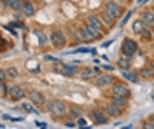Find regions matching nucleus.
Here are the masks:
<instances>
[{"instance_id":"1","label":"nucleus","mask_w":154,"mask_h":129,"mask_svg":"<svg viewBox=\"0 0 154 129\" xmlns=\"http://www.w3.org/2000/svg\"><path fill=\"white\" fill-rule=\"evenodd\" d=\"M46 112H49V115L53 117L54 120H60V119H65L68 115V105L61 99H51V101H46Z\"/></svg>"},{"instance_id":"2","label":"nucleus","mask_w":154,"mask_h":129,"mask_svg":"<svg viewBox=\"0 0 154 129\" xmlns=\"http://www.w3.org/2000/svg\"><path fill=\"white\" fill-rule=\"evenodd\" d=\"M84 23H86V26L91 30V33L95 35L96 39H102L107 33L105 25L102 23V19H100L98 14H88L86 18H84Z\"/></svg>"},{"instance_id":"3","label":"nucleus","mask_w":154,"mask_h":129,"mask_svg":"<svg viewBox=\"0 0 154 129\" xmlns=\"http://www.w3.org/2000/svg\"><path fill=\"white\" fill-rule=\"evenodd\" d=\"M49 44L54 47V49H63L65 45H67V35L63 33V30H53L49 33Z\"/></svg>"},{"instance_id":"4","label":"nucleus","mask_w":154,"mask_h":129,"mask_svg":"<svg viewBox=\"0 0 154 129\" xmlns=\"http://www.w3.org/2000/svg\"><path fill=\"white\" fill-rule=\"evenodd\" d=\"M105 12H109L116 21L121 19L123 18V12H125V5H121L119 2H116V0H107L105 2V7H103Z\"/></svg>"},{"instance_id":"5","label":"nucleus","mask_w":154,"mask_h":129,"mask_svg":"<svg viewBox=\"0 0 154 129\" xmlns=\"http://www.w3.org/2000/svg\"><path fill=\"white\" fill-rule=\"evenodd\" d=\"M77 70H79L77 63H58V66H53V72L61 73L63 77H74Z\"/></svg>"},{"instance_id":"6","label":"nucleus","mask_w":154,"mask_h":129,"mask_svg":"<svg viewBox=\"0 0 154 129\" xmlns=\"http://www.w3.org/2000/svg\"><path fill=\"white\" fill-rule=\"evenodd\" d=\"M110 92L114 96H125V98H131V89L128 87L126 82H121V80H116L110 87Z\"/></svg>"},{"instance_id":"7","label":"nucleus","mask_w":154,"mask_h":129,"mask_svg":"<svg viewBox=\"0 0 154 129\" xmlns=\"http://www.w3.org/2000/svg\"><path fill=\"white\" fill-rule=\"evenodd\" d=\"M137 51H138V44H137L133 39H126L125 37L123 44H121V54H123V56H130V58H133Z\"/></svg>"},{"instance_id":"8","label":"nucleus","mask_w":154,"mask_h":129,"mask_svg":"<svg viewBox=\"0 0 154 129\" xmlns=\"http://www.w3.org/2000/svg\"><path fill=\"white\" fill-rule=\"evenodd\" d=\"M93 82H95V86L98 89H109V87H112V84L116 82V79L110 73H100Z\"/></svg>"},{"instance_id":"9","label":"nucleus","mask_w":154,"mask_h":129,"mask_svg":"<svg viewBox=\"0 0 154 129\" xmlns=\"http://www.w3.org/2000/svg\"><path fill=\"white\" fill-rule=\"evenodd\" d=\"M102 108H103V112H105L110 119H117V117H121V115L126 112V108L117 107V105H116V103H112V101H107Z\"/></svg>"},{"instance_id":"10","label":"nucleus","mask_w":154,"mask_h":129,"mask_svg":"<svg viewBox=\"0 0 154 129\" xmlns=\"http://www.w3.org/2000/svg\"><path fill=\"white\" fill-rule=\"evenodd\" d=\"M89 117H91V120H93L95 124H98V126H105L107 122H109V119H110L105 112H103V108H93L89 112Z\"/></svg>"},{"instance_id":"11","label":"nucleus","mask_w":154,"mask_h":129,"mask_svg":"<svg viewBox=\"0 0 154 129\" xmlns=\"http://www.w3.org/2000/svg\"><path fill=\"white\" fill-rule=\"evenodd\" d=\"M25 96H26V91H25L23 86H11L9 87V96L7 98L11 101H21Z\"/></svg>"},{"instance_id":"12","label":"nucleus","mask_w":154,"mask_h":129,"mask_svg":"<svg viewBox=\"0 0 154 129\" xmlns=\"http://www.w3.org/2000/svg\"><path fill=\"white\" fill-rule=\"evenodd\" d=\"M77 30H79V33H81V39H82L84 44H91L93 40H96V37L91 33V30L86 26V23H84V25H79V26H77Z\"/></svg>"},{"instance_id":"13","label":"nucleus","mask_w":154,"mask_h":129,"mask_svg":"<svg viewBox=\"0 0 154 129\" xmlns=\"http://www.w3.org/2000/svg\"><path fill=\"white\" fill-rule=\"evenodd\" d=\"M98 75H100L98 66H88V68H82V72H81V79L82 80H95Z\"/></svg>"},{"instance_id":"14","label":"nucleus","mask_w":154,"mask_h":129,"mask_svg":"<svg viewBox=\"0 0 154 129\" xmlns=\"http://www.w3.org/2000/svg\"><path fill=\"white\" fill-rule=\"evenodd\" d=\"M35 5H33V2L32 0H23V5H21V14L25 16V18H32V16H35Z\"/></svg>"},{"instance_id":"15","label":"nucleus","mask_w":154,"mask_h":129,"mask_svg":"<svg viewBox=\"0 0 154 129\" xmlns=\"http://www.w3.org/2000/svg\"><path fill=\"white\" fill-rule=\"evenodd\" d=\"M28 98L32 103H35L37 107H44L46 105V98H44V94L40 92V91H32L28 92Z\"/></svg>"},{"instance_id":"16","label":"nucleus","mask_w":154,"mask_h":129,"mask_svg":"<svg viewBox=\"0 0 154 129\" xmlns=\"http://www.w3.org/2000/svg\"><path fill=\"white\" fill-rule=\"evenodd\" d=\"M98 16H100V19H102V23L105 25V28H114L116 25V19L109 14V12H105V10H102V12H98Z\"/></svg>"},{"instance_id":"17","label":"nucleus","mask_w":154,"mask_h":129,"mask_svg":"<svg viewBox=\"0 0 154 129\" xmlns=\"http://www.w3.org/2000/svg\"><path fill=\"white\" fill-rule=\"evenodd\" d=\"M130 66H131V58L130 56H123L121 54V58L116 61V68H119L121 72L123 70H130Z\"/></svg>"},{"instance_id":"18","label":"nucleus","mask_w":154,"mask_h":129,"mask_svg":"<svg viewBox=\"0 0 154 129\" xmlns=\"http://www.w3.org/2000/svg\"><path fill=\"white\" fill-rule=\"evenodd\" d=\"M121 75H123V79L126 80V82H138L140 80V75L137 73V72H131V70H123L121 72Z\"/></svg>"},{"instance_id":"19","label":"nucleus","mask_w":154,"mask_h":129,"mask_svg":"<svg viewBox=\"0 0 154 129\" xmlns=\"http://www.w3.org/2000/svg\"><path fill=\"white\" fill-rule=\"evenodd\" d=\"M140 18L144 19V23L149 28L154 26V10H142V12H140Z\"/></svg>"},{"instance_id":"20","label":"nucleus","mask_w":154,"mask_h":129,"mask_svg":"<svg viewBox=\"0 0 154 129\" xmlns=\"http://www.w3.org/2000/svg\"><path fill=\"white\" fill-rule=\"evenodd\" d=\"M138 75H140V79H144V80H151V79H154V68L147 65V66L138 70Z\"/></svg>"},{"instance_id":"21","label":"nucleus","mask_w":154,"mask_h":129,"mask_svg":"<svg viewBox=\"0 0 154 129\" xmlns=\"http://www.w3.org/2000/svg\"><path fill=\"white\" fill-rule=\"evenodd\" d=\"M110 101H112V103H116L117 107H121V108H128L130 98H125V96H114V94H110Z\"/></svg>"},{"instance_id":"22","label":"nucleus","mask_w":154,"mask_h":129,"mask_svg":"<svg viewBox=\"0 0 154 129\" xmlns=\"http://www.w3.org/2000/svg\"><path fill=\"white\" fill-rule=\"evenodd\" d=\"M147 28H149V26L144 23V19H142V18H140V19H135L133 25H131V30H133L137 35H140V33H142L144 30H147Z\"/></svg>"},{"instance_id":"23","label":"nucleus","mask_w":154,"mask_h":129,"mask_svg":"<svg viewBox=\"0 0 154 129\" xmlns=\"http://www.w3.org/2000/svg\"><path fill=\"white\" fill-rule=\"evenodd\" d=\"M35 35H37V40H38V45L40 47H46L49 42V37H46V33L40 30H35Z\"/></svg>"},{"instance_id":"24","label":"nucleus","mask_w":154,"mask_h":129,"mask_svg":"<svg viewBox=\"0 0 154 129\" xmlns=\"http://www.w3.org/2000/svg\"><path fill=\"white\" fill-rule=\"evenodd\" d=\"M35 107H37V105H35V103H32V101H30V103H23V105H21V108L25 110L26 113H35V115H37L38 110L35 108Z\"/></svg>"},{"instance_id":"25","label":"nucleus","mask_w":154,"mask_h":129,"mask_svg":"<svg viewBox=\"0 0 154 129\" xmlns=\"http://www.w3.org/2000/svg\"><path fill=\"white\" fill-rule=\"evenodd\" d=\"M23 0H7V9L11 10H21Z\"/></svg>"},{"instance_id":"26","label":"nucleus","mask_w":154,"mask_h":129,"mask_svg":"<svg viewBox=\"0 0 154 129\" xmlns=\"http://www.w3.org/2000/svg\"><path fill=\"white\" fill-rule=\"evenodd\" d=\"M140 37H142V40H144V42H152V40H154L152 28H147V30H144L142 33H140Z\"/></svg>"},{"instance_id":"27","label":"nucleus","mask_w":154,"mask_h":129,"mask_svg":"<svg viewBox=\"0 0 154 129\" xmlns=\"http://www.w3.org/2000/svg\"><path fill=\"white\" fill-rule=\"evenodd\" d=\"M0 92H2V98H4V99L9 96V86H7V82H5V80H2V82H0Z\"/></svg>"},{"instance_id":"28","label":"nucleus","mask_w":154,"mask_h":129,"mask_svg":"<svg viewBox=\"0 0 154 129\" xmlns=\"http://www.w3.org/2000/svg\"><path fill=\"white\" fill-rule=\"evenodd\" d=\"M81 115H82V110L79 108V107H72V108L68 110V117L77 119V117H81Z\"/></svg>"},{"instance_id":"29","label":"nucleus","mask_w":154,"mask_h":129,"mask_svg":"<svg viewBox=\"0 0 154 129\" xmlns=\"http://www.w3.org/2000/svg\"><path fill=\"white\" fill-rule=\"evenodd\" d=\"M5 73H7V79H16V77H18V70L14 68V66L5 68Z\"/></svg>"},{"instance_id":"30","label":"nucleus","mask_w":154,"mask_h":129,"mask_svg":"<svg viewBox=\"0 0 154 129\" xmlns=\"http://www.w3.org/2000/svg\"><path fill=\"white\" fill-rule=\"evenodd\" d=\"M131 14H133V10H128V12H126V16H123V18H121V21H119V26H123V28H125V25L130 21Z\"/></svg>"},{"instance_id":"31","label":"nucleus","mask_w":154,"mask_h":129,"mask_svg":"<svg viewBox=\"0 0 154 129\" xmlns=\"http://www.w3.org/2000/svg\"><path fill=\"white\" fill-rule=\"evenodd\" d=\"M75 52H91V54H96V49H89V47H81V49H75L72 54H75Z\"/></svg>"},{"instance_id":"32","label":"nucleus","mask_w":154,"mask_h":129,"mask_svg":"<svg viewBox=\"0 0 154 129\" xmlns=\"http://www.w3.org/2000/svg\"><path fill=\"white\" fill-rule=\"evenodd\" d=\"M75 124L79 126V128H84V126H86V119L81 115V117H77V119H75Z\"/></svg>"},{"instance_id":"33","label":"nucleus","mask_w":154,"mask_h":129,"mask_svg":"<svg viewBox=\"0 0 154 129\" xmlns=\"http://www.w3.org/2000/svg\"><path fill=\"white\" fill-rule=\"evenodd\" d=\"M142 128H144V129H154V122L149 119L147 122H144V124H142Z\"/></svg>"},{"instance_id":"34","label":"nucleus","mask_w":154,"mask_h":129,"mask_svg":"<svg viewBox=\"0 0 154 129\" xmlns=\"http://www.w3.org/2000/svg\"><path fill=\"white\" fill-rule=\"evenodd\" d=\"M2 80H9L7 79V73H5V70L4 68L0 70V82H2Z\"/></svg>"},{"instance_id":"35","label":"nucleus","mask_w":154,"mask_h":129,"mask_svg":"<svg viewBox=\"0 0 154 129\" xmlns=\"http://www.w3.org/2000/svg\"><path fill=\"white\" fill-rule=\"evenodd\" d=\"M63 126H65V128H75L77 124H75V122H74V120H67V122H65Z\"/></svg>"},{"instance_id":"36","label":"nucleus","mask_w":154,"mask_h":129,"mask_svg":"<svg viewBox=\"0 0 154 129\" xmlns=\"http://www.w3.org/2000/svg\"><path fill=\"white\" fill-rule=\"evenodd\" d=\"M11 25H12L14 28H23V26H25V25H23V23H19V21H14V23H11Z\"/></svg>"},{"instance_id":"37","label":"nucleus","mask_w":154,"mask_h":129,"mask_svg":"<svg viewBox=\"0 0 154 129\" xmlns=\"http://www.w3.org/2000/svg\"><path fill=\"white\" fill-rule=\"evenodd\" d=\"M35 126H37V128H48L46 122H35Z\"/></svg>"},{"instance_id":"38","label":"nucleus","mask_w":154,"mask_h":129,"mask_svg":"<svg viewBox=\"0 0 154 129\" xmlns=\"http://www.w3.org/2000/svg\"><path fill=\"white\" fill-rule=\"evenodd\" d=\"M112 42H114V39H110V40H107V42H103V47H109Z\"/></svg>"},{"instance_id":"39","label":"nucleus","mask_w":154,"mask_h":129,"mask_svg":"<svg viewBox=\"0 0 154 129\" xmlns=\"http://www.w3.org/2000/svg\"><path fill=\"white\" fill-rule=\"evenodd\" d=\"M103 68H105L107 72H109V70H110V72H112V70H114L116 66H110V65H103Z\"/></svg>"},{"instance_id":"40","label":"nucleus","mask_w":154,"mask_h":129,"mask_svg":"<svg viewBox=\"0 0 154 129\" xmlns=\"http://www.w3.org/2000/svg\"><path fill=\"white\" fill-rule=\"evenodd\" d=\"M116 2H119L121 5H126V4H128V0H116Z\"/></svg>"},{"instance_id":"41","label":"nucleus","mask_w":154,"mask_h":129,"mask_svg":"<svg viewBox=\"0 0 154 129\" xmlns=\"http://www.w3.org/2000/svg\"><path fill=\"white\" fill-rule=\"evenodd\" d=\"M149 66H152V68H154V60H151V61H149Z\"/></svg>"},{"instance_id":"42","label":"nucleus","mask_w":154,"mask_h":129,"mask_svg":"<svg viewBox=\"0 0 154 129\" xmlns=\"http://www.w3.org/2000/svg\"><path fill=\"white\" fill-rule=\"evenodd\" d=\"M147 0H137V4H145Z\"/></svg>"},{"instance_id":"43","label":"nucleus","mask_w":154,"mask_h":129,"mask_svg":"<svg viewBox=\"0 0 154 129\" xmlns=\"http://www.w3.org/2000/svg\"><path fill=\"white\" fill-rule=\"evenodd\" d=\"M149 119H151V120H152V122H154V113H152V115H151V117H149Z\"/></svg>"},{"instance_id":"44","label":"nucleus","mask_w":154,"mask_h":129,"mask_svg":"<svg viewBox=\"0 0 154 129\" xmlns=\"http://www.w3.org/2000/svg\"><path fill=\"white\" fill-rule=\"evenodd\" d=\"M152 33H154V26H152Z\"/></svg>"}]
</instances>
